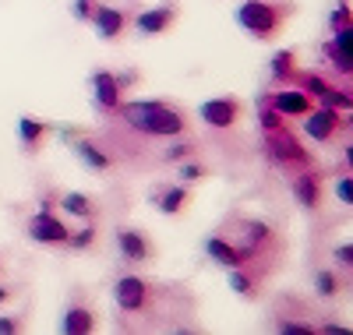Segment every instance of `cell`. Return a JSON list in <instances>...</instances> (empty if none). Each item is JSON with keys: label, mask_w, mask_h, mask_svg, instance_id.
Instances as JSON below:
<instances>
[{"label": "cell", "mask_w": 353, "mask_h": 335, "mask_svg": "<svg viewBox=\"0 0 353 335\" xmlns=\"http://www.w3.org/2000/svg\"><path fill=\"white\" fill-rule=\"evenodd\" d=\"M269 106H272L283 120H301V116L314 106V99L304 92V88H290V85H283L279 92H272Z\"/></svg>", "instance_id": "cell-14"}, {"label": "cell", "mask_w": 353, "mask_h": 335, "mask_svg": "<svg viewBox=\"0 0 353 335\" xmlns=\"http://www.w3.org/2000/svg\"><path fill=\"white\" fill-rule=\"evenodd\" d=\"M71 148H74V159H78L88 173H106V170H113V156H110L103 145L88 141V138H78V141H71Z\"/></svg>", "instance_id": "cell-17"}, {"label": "cell", "mask_w": 353, "mask_h": 335, "mask_svg": "<svg viewBox=\"0 0 353 335\" xmlns=\"http://www.w3.org/2000/svg\"><path fill=\"white\" fill-rule=\"evenodd\" d=\"M314 332H325V335H339V332H346V325H336V321H329V325H321V328H314Z\"/></svg>", "instance_id": "cell-37"}, {"label": "cell", "mask_w": 353, "mask_h": 335, "mask_svg": "<svg viewBox=\"0 0 353 335\" xmlns=\"http://www.w3.org/2000/svg\"><path fill=\"white\" fill-rule=\"evenodd\" d=\"M124 124L145 138H181L188 131V116L170 106V103H159V99H131L113 110Z\"/></svg>", "instance_id": "cell-1"}, {"label": "cell", "mask_w": 353, "mask_h": 335, "mask_svg": "<svg viewBox=\"0 0 353 335\" xmlns=\"http://www.w3.org/2000/svg\"><path fill=\"white\" fill-rule=\"evenodd\" d=\"M53 205H57V194H50V191H46V194L39 198V212H53Z\"/></svg>", "instance_id": "cell-36"}, {"label": "cell", "mask_w": 353, "mask_h": 335, "mask_svg": "<svg viewBox=\"0 0 353 335\" xmlns=\"http://www.w3.org/2000/svg\"><path fill=\"white\" fill-rule=\"evenodd\" d=\"M68 223L57 216V212H36V216L25 219V236L39 243V247H64L68 240Z\"/></svg>", "instance_id": "cell-9"}, {"label": "cell", "mask_w": 353, "mask_h": 335, "mask_svg": "<svg viewBox=\"0 0 353 335\" xmlns=\"http://www.w3.org/2000/svg\"><path fill=\"white\" fill-rule=\"evenodd\" d=\"M113 251L124 265H149L156 261V243L149 240V233H141L134 226H117L113 230Z\"/></svg>", "instance_id": "cell-6"}, {"label": "cell", "mask_w": 353, "mask_h": 335, "mask_svg": "<svg viewBox=\"0 0 353 335\" xmlns=\"http://www.w3.org/2000/svg\"><path fill=\"white\" fill-rule=\"evenodd\" d=\"M25 328L21 314H0V335H18Z\"/></svg>", "instance_id": "cell-34"}, {"label": "cell", "mask_w": 353, "mask_h": 335, "mask_svg": "<svg viewBox=\"0 0 353 335\" xmlns=\"http://www.w3.org/2000/svg\"><path fill=\"white\" fill-rule=\"evenodd\" d=\"M61 332L64 335H88V332H96V311L85 307V303H71V307L64 311V318H61Z\"/></svg>", "instance_id": "cell-19"}, {"label": "cell", "mask_w": 353, "mask_h": 335, "mask_svg": "<svg viewBox=\"0 0 353 335\" xmlns=\"http://www.w3.org/2000/svg\"><path fill=\"white\" fill-rule=\"evenodd\" d=\"M258 124H261V131L269 134V131H276V128H286V120L269 106V103H261V110H258Z\"/></svg>", "instance_id": "cell-28"}, {"label": "cell", "mask_w": 353, "mask_h": 335, "mask_svg": "<svg viewBox=\"0 0 353 335\" xmlns=\"http://www.w3.org/2000/svg\"><path fill=\"white\" fill-rule=\"evenodd\" d=\"M149 201L163 212V216H181L191 205V184H163L149 194Z\"/></svg>", "instance_id": "cell-16"}, {"label": "cell", "mask_w": 353, "mask_h": 335, "mask_svg": "<svg viewBox=\"0 0 353 335\" xmlns=\"http://www.w3.org/2000/svg\"><path fill=\"white\" fill-rule=\"evenodd\" d=\"M336 198H339V205H353V176L350 173L336 176Z\"/></svg>", "instance_id": "cell-32"}, {"label": "cell", "mask_w": 353, "mask_h": 335, "mask_svg": "<svg viewBox=\"0 0 353 335\" xmlns=\"http://www.w3.org/2000/svg\"><path fill=\"white\" fill-rule=\"evenodd\" d=\"M301 120H304L307 141H314V145H332V141L339 138V131L346 128V120H343L339 110H332V106H311Z\"/></svg>", "instance_id": "cell-7"}, {"label": "cell", "mask_w": 353, "mask_h": 335, "mask_svg": "<svg viewBox=\"0 0 353 335\" xmlns=\"http://www.w3.org/2000/svg\"><path fill=\"white\" fill-rule=\"evenodd\" d=\"M176 176H181L184 184H198V180L209 176V170H205L201 163H194V159H191V163H184V159H181V166H176Z\"/></svg>", "instance_id": "cell-27"}, {"label": "cell", "mask_w": 353, "mask_h": 335, "mask_svg": "<svg viewBox=\"0 0 353 335\" xmlns=\"http://www.w3.org/2000/svg\"><path fill=\"white\" fill-rule=\"evenodd\" d=\"M0 272H4V268H0Z\"/></svg>", "instance_id": "cell-40"}, {"label": "cell", "mask_w": 353, "mask_h": 335, "mask_svg": "<svg viewBox=\"0 0 353 335\" xmlns=\"http://www.w3.org/2000/svg\"><path fill=\"white\" fill-rule=\"evenodd\" d=\"M230 276H226V283H230V290L237 293V296H244V300H254L258 296V279H254V272H248V268H226Z\"/></svg>", "instance_id": "cell-22"}, {"label": "cell", "mask_w": 353, "mask_h": 335, "mask_svg": "<svg viewBox=\"0 0 353 335\" xmlns=\"http://www.w3.org/2000/svg\"><path fill=\"white\" fill-rule=\"evenodd\" d=\"M233 18H237L241 32H248L258 43H269L283 32L290 11H286V4H276V0H241Z\"/></svg>", "instance_id": "cell-2"}, {"label": "cell", "mask_w": 353, "mask_h": 335, "mask_svg": "<svg viewBox=\"0 0 353 335\" xmlns=\"http://www.w3.org/2000/svg\"><path fill=\"white\" fill-rule=\"evenodd\" d=\"M117 81H121V88H128V85H134V81H138V71H128V74H117Z\"/></svg>", "instance_id": "cell-38"}, {"label": "cell", "mask_w": 353, "mask_h": 335, "mask_svg": "<svg viewBox=\"0 0 353 335\" xmlns=\"http://www.w3.org/2000/svg\"><path fill=\"white\" fill-rule=\"evenodd\" d=\"M265 156H269L272 166L283 170V173H297V170L311 166V152L293 138L286 128H276V131L265 134Z\"/></svg>", "instance_id": "cell-4"}, {"label": "cell", "mask_w": 353, "mask_h": 335, "mask_svg": "<svg viewBox=\"0 0 353 335\" xmlns=\"http://www.w3.org/2000/svg\"><path fill=\"white\" fill-rule=\"evenodd\" d=\"M152 296H156V286L145 283L141 276H117L113 279V307L124 318L145 314L152 307Z\"/></svg>", "instance_id": "cell-5"}, {"label": "cell", "mask_w": 353, "mask_h": 335, "mask_svg": "<svg viewBox=\"0 0 353 335\" xmlns=\"http://www.w3.org/2000/svg\"><path fill=\"white\" fill-rule=\"evenodd\" d=\"M272 78L283 81V85H293V78H297V50H276L272 53V64H269Z\"/></svg>", "instance_id": "cell-21"}, {"label": "cell", "mask_w": 353, "mask_h": 335, "mask_svg": "<svg viewBox=\"0 0 353 335\" xmlns=\"http://www.w3.org/2000/svg\"><path fill=\"white\" fill-rule=\"evenodd\" d=\"M57 205H61L68 216H74V219H96V198H88V194H81V191H64L61 198H57Z\"/></svg>", "instance_id": "cell-20"}, {"label": "cell", "mask_w": 353, "mask_h": 335, "mask_svg": "<svg viewBox=\"0 0 353 335\" xmlns=\"http://www.w3.org/2000/svg\"><path fill=\"white\" fill-rule=\"evenodd\" d=\"M332 258H336V265H339L343 272H350V268H353V243H350V240H343L339 247H336V254H332Z\"/></svg>", "instance_id": "cell-33"}, {"label": "cell", "mask_w": 353, "mask_h": 335, "mask_svg": "<svg viewBox=\"0 0 353 335\" xmlns=\"http://www.w3.org/2000/svg\"><path fill=\"white\" fill-rule=\"evenodd\" d=\"M201 247H205V258L223 265V268H248L244 258H241V251H237V243H233L226 233H209Z\"/></svg>", "instance_id": "cell-15"}, {"label": "cell", "mask_w": 353, "mask_h": 335, "mask_svg": "<svg viewBox=\"0 0 353 335\" xmlns=\"http://www.w3.org/2000/svg\"><path fill=\"white\" fill-rule=\"evenodd\" d=\"M88 92H92V103H96V110L99 113H113L117 106H121V81H117V74L113 71H92L88 74Z\"/></svg>", "instance_id": "cell-11"}, {"label": "cell", "mask_w": 353, "mask_h": 335, "mask_svg": "<svg viewBox=\"0 0 353 335\" xmlns=\"http://www.w3.org/2000/svg\"><path fill=\"white\" fill-rule=\"evenodd\" d=\"M198 120L205 128H216V131H226V128H237L241 116H244V103L233 99V96H216V99H205L198 103Z\"/></svg>", "instance_id": "cell-8"}, {"label": "cell", "mask_w": 353, "mask_h": 335, "mask_svg": "<svg viewBox=\"0 0 353 335\" xmlns=\"http://www.w3.org/2000/svg\"><path fill=\"white\" fill-rule=\"evenodd\" d=\"M233 243H237L244 265H254L261 258L276 254L279 236H276V230L265 219H237V236H233Z\"/></svg>", "instance_id": "cell-3"}, {"label": "cell", "mask_w": 353, "mask_h": 335, "mask_svg": "<svg viewBox=\"0 0 353 335\" xmlns=\"http://www.w3.org/2000/svg\"><path fill=\"white\" fill-rule=\"evenodd\" d=\"M96 240H99V230L92 226V219H85L81 230H71V233H68L64 247H71V251H92V247H96Z\"/></svg>", "instance_id": "cell-24"}, {"label": "cell", "mask_w": 353, "mask_h": 335, "mask_svg": "<svg viewBox=\"0 0 353 335\" xmlns=\"http://www.w3.org/2000/svg\"><path fill=\"white\" fill-rule=\"evenodd\" d=\"M293 81H297V88H304L311 99H321V96H325V88H329V81L321 78V74H314V71H297V78H293Z\"/></svg>", "instance_id": "cell-25"}, {"label": "cell", "mask_w": 353, "mask_h": 335, "mask_svg": "<svg viewBox=\"0 0 353 335\" xmlns=\"http://www.w3.org/2000/svg\"><path fill=\"white\" fill-rule=\"evenodd\" d=\"M325 60H329L336 71H343V74H350V68H353V53H343L332 39L325 43Z\"/></svg>", "instance_id": "cell-26"}, {"label": "cell", "mask_w": 353, "mask_h": 335, "mask_svg": "<svg viewBox=\"0 0 353 335\" xmlns=\"http://www.w3.org/2000/svg\"><path fill=\"white\" fill-rule=\"evenodd\" d=\"M343 25H350V8L346 4L332 8V14H329V28H332V32H336V28H343Z\"/></svg>", "instance_id": "cell-35"}, {"label": "cell", "mask_w": 353, "mask_h": 335, "mask_svg": "<svg viewBox=\"0 0 353 335\" xmlns=\"http://www.w3.org/2000/svg\"><path fill=\"white\" fill-rule=\"evenodd\" d=\"M53 131L57 128L50 124V120H43V116H32V113H21L18 116V145L28 152V156H36Z\"/></svg>", "instance_id": "cell-13"}, {"label": "cell", "mask_w": 353, "mask_h": 335, "mask_svg": "<svg viewBox=\"0 0 353 335\" xmlns=\"http://www.w3.org/2000/svg\"><path fill=\"white\" fill-rule=\"evenodd\" d=\"M311 286H314V293L321 296V300H332V296H339V290H343V283H339V276L332 268H318L314 276H311Z\"/></svg>", "instance_id": "cell-23"}, {"label": "cell", "mask_w": 353, "mask_h": 335, "mask_svg": "<svg viewBox=\"0 0 353 335\" xmlns=\"http://www.w3.org/2000/svg\"><path fill=\"white\" fill-rule=\"evenodd\" d=\"M96 8H99V0H71V18L74 21H88L96 14Z\"/></svg>", "instance_id": "cell-31"}, {"label": "cell", "mask_w": 353, "mask_h": 335, "mask_svg": "<svg viewBox=\"0 0 353 335\" xmlns=\"http://www.w3.org/2000/svg\"><path fill=\"white\" fill-rule=\"evenodd\" d=\"M194 156V145L191 141H170V148L163 152L166 163H181V159H191Z\"/></svg>", "instance_id": "cell-30"}, {"label": "cell", "mask_w": 353, "mask_h": 335, "mask_svg": "<svg viewBox=\"0 0 353 335\" xmlns=\"http://www.w3.org/2000/svg\"><path fill=\"white\" fill-rule=\"evenodd\" d=\"M293 198H297V205H304L311 212L321 205V176L311 166L297 170V176H293Z\"/></svg>", "instance_id": "cell-18"}, {"label": "cell", "mask_w": 353, "mask_h": 335, "mask_svg": "<svg viewBox=\"0 0 353 335\" xmlns=\"http://www.w3.org/2000/svg\"><path fill=\"white\" fill-rule=\"evenodd\" d=\"M11 296H14V290H11V286H0V307H4V303H8Z\"/></svg>", "instance_id": "cell-39"}, {"label": "cell", "mask_w": 353, "mask_h": 335, "mask_svg": "<svg viewBox=\"0 0 353 335\" xmlns=\"http://www.w3.org/2000/svg\"><path fill=\"white\" fill-rule=\"evenodd\" d=\"M321 106H332V110L350 113V106H353V103H350V96H346V92H339L336 85H329V88H325V96H321Z\"/></svg>", "instance_id": "cell-29"}, {"label": "cell", "mask_w": 353, "mask_h": 335, "mask_svg": "<svg viewBox=\"0 0 353 335\" xmlns=\"http://www.w3.org/2000/svg\"><path fill=\"white\" fill-rule=\"evenodd\" d=\"M88 25H92L96 39L113 43V39L124 36V28H128V11L117 8V4H103V0H99V8H96L92 18H88Z\"/></svg>", "instance_id": "cell-12"}, {"label": "cell", "mask_w": 353, "mask_h": 335, "mask_svg": "<svg viewBox=\"0 0 353 335\" xmlns=\"http://www.w3.org/2000/svg\"><path fill=\"white\" fill-rule=\"evenodd\" d=\"M173 25H176V8H173V4H156V8H145V11L134 14V32H138L141 39L166 36Z\"/></svg>", "instance_id": "cell-10"}]
</instances>
